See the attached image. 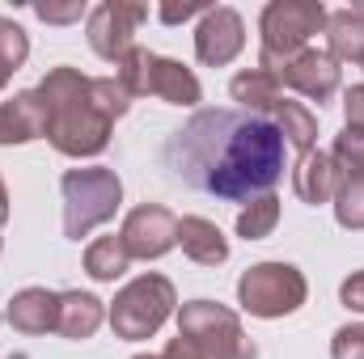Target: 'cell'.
Wrapping results in <instances>:
<instances>
[{
  "instance_id": "1",
  "label": "cell",
  "mask_w": 364,
  "mask_h": 359,
  "mask_svg": "<svg viewBox=\"0 0 364 359\" xmlns=\"http://www.w3.org/2000/svg\"><path fill=\"white\" fill-rule=\"evenodd\" d=\"M166 165L212 199L250 203L284 178V136L246 110H195L170 136Z\"/></svg>"
},
{
  "instance_id": "2",
  "label": "cell",
  "mask_w": 364,
  "mask_h": 359,
  "mask_svg": "<svg viewBox=\"0 0 364 359\" xmlns=\"http://www.w3.org/2000/svg\"><path fill=\"white\" fill-rule=\"evenodd\" d=\"M34 93L47 110V140L55 153L97 157L110 144V123L90 101V77H81L77 68H51Z\"/></svg>"
},
{
  "instance_id": "3",
  "label": "cell",
  "mask_w": 364,
  "mask_h": 359,
  "mask_svg": "<svg viewBox=\"0 0 364 359\" xmlns=\"http://www.w3.org/2000/svg\"><path fill=\"white\" fill-rule=\"evenodd\" d=\"M60 194H64V237L81 241V237H90L97 224L114 220V211L123 203V182L106 165L68 170L60 178Z\"/></svg>"
},
{
  "instance_id": "4",
  "label": "cell",
  "mask_w": 364,
  "mask_h": 359,
  "mask_svg": "<svg viewBox=\"0 0 364 359\" xmlns=\"http://www.w3.org/2000/svg\"><path fill=\"white\" fill-rule=\"evenodd\" d=\"M318 30H326V9L318 0H272L259 17V34H263L259 68L279 72L288 60H296L309 47Z\"/></svg>"
},
{
  "instance_id": "5",
  "label": "cell",
  "mask_w": 364,
  "mask_h": 359,
  "mask_svg": "<svg viewBox=\"0 0 364 359\" xmlns=\"http://www.w3.org/2000/svg\"><path fill=\"white\" fill-rule=\"evenodd\" d=\"M178 338H186L203 359H259V347L246 338L242 317L216 300H191L178 309Z\"/></svg>"
},
{
  "instance_id": "6",
  "label": "cell",
  "mask_w": 364,
  "mask_h": 359,
  "mask_svg": "<svg viewBox=\"0 0 364 359\" xmlns=\"http://www.w3.org/2000/svg\"><path fill=\"white\" fill-rule=\"evenodd\" d=\"M174 304H178L174 283H170L166 275H153V270H149V275L132 279V283L114 296V304H110V330H114L119 338H127V343L153 338V334L170 321Z\"/></svg>"
},
{
  "instance_id": "7",
  "label": "cell",
  "mask_w": 364,
  "mask_h": 359,
  "mask_svg": "<svg viewBox=\"0 0 364 359\" xmlns=\"http://www.w3.org/2000/svg\"><path fill=\"white\" fill-rule=\"evenodd\" d=\"M305 296H309V283L292 263H259L237 279V304L263 321L296 313L305 304Z\"/></svg>"
},
{
  "instance_id": "8",
  "label": "cell",
  "mask_w": 364,
  "mask_h": 359,
  "mask_svg": "<svg viewBox=\"0 0 364 359\" xmlns=\"http://www.w3.org/2000/svg\"><path fill=\"white\" fill-rule=\"evenodd\" d=\"M119 241H123L127 258L157 263L178 245V216L161 203H140L136 211H127V220L119 228Z\"/></svg>"
},
{
  "instance_id": "9",
  "label": "cell",
  "mask_w": 364,
  "mask_h": 359,
  "mask_svg": "<svg viewBox=\"0 0 364 359\" xmlns=\"http://www.w3.org/2000/svg\"><path fill=\"white\" fill-rule=\"evenodd\" d=\"M140 21H149V4H140V0H106V4H97L90 13V47L102 60L119 64L136 47Z\"/></svg>"
},
{
  "instance_id": "10",
  "label": "cell",
  "mask_w": 364,
  "mask_h": 359,
  "mask_svg": "<svg viewBox=\"0 0 364 359\" xmlns=\"http://www.w3.org/2000/svg\"><path fill=\"white\" fill-rule=\"evenodd\" d=\"M246 47V21L237 9L229 4H212L203 17H199V30H195V55L199 64L208 68H225L242 55Z\"/></svg>"
},
{
  "instance_id": "11",
  "label": "cell",
  "mask_w": 364,
  "mask_h": 359,
  "mask_svg": "<svg viewBox=\"0 0 364 359\" xmlns=\"http://www.w3.org/2000/svg\"><path fill=\"white\" fill-rule=\"evenodd\" d=\"M279 85L296 89L309 101H331L339 93V81H343V68L331 60V51H318V47H305L296 60H288L279 72Z\"/></svg>"
},
{
  "instance_id": "12",
  "label": "cell",
  "mask_w": 364,
  "mask_h": 359,
  "mask_svg": "<svg viewBox=\"0 0 364 359\" xmlns=\"http://www.w3.org/2000/svg\"><path fill=\"white\" fill-rule=\"evenodd\" d=\"M4 317H9V326H13L17 334L38 338V334H47V330H55V321H60V292H47V287H21V292L9 300Z\"/></svg>"
},
{
  "instance_id": "13",
  "label": "cell",
  "mask_w": 364,
  "mask_h": 359,
  "mask_svg": "<svg viewBox=\"0 0 364 359\" xmlns=\"http://www.w3.org/2000/svg\"><path fill=\"white\" fill-rule=\"evenodd\" d=\"M47 136V110L38 101V93H17L9 101H0V148H13V144H30Z\"/></svg>"
},
{
  "instance_id": "14",
  "label": "cell",
  "mask_w": 364,
  "mask_h": 359,
  "mask_svg": "<svg viewBox=\"0 0 364 359\" xmlns=\"http://www.w3.org/2000/svg\"><path fill=\"white\" fill-rule=\"evenodd\" d=\"M178 245H182V254H186L191 263H199V267H220V263H229V241H225V233H220L212 220H203V216H182L178 220Z\"/></svg>"
},
{
  "instance_id": "15",
  "label": "cell",
  "mask_w": 364,
  "mask_h": 359,
  "mask_svg": "<svg viewBox=\"0 0 364 359\" xmlns=\"http://www.w3.org/2000/svg\"><path fill=\"white\" fill-rule=\"evenodd\" d=\"M292 190H296L301 203H314V207H318V203H331L335 190H339V174H335L331 153H309V157H301L296 170H292Z\"/></svg>"
},
{
  "instance_id": "16",
  "label": "cell",
  "mask_w": 364,
  "mask_h": 359,
  "mask_svg": "<svg viewBox=\"0 0 364 359\" xmlns=\"http://www.w3.org/2000/svg\"><path fill=\"white\" fill-rule=\"evenodd\" d=\"M326 43L335 64H364V13L356 4L326 13Z\"/></svg>"
},
{
  "instance_id": "17",
  "label": "cell",
  "mask_w": 364,
  "mask_h": 359,
  "mask_svg": "<svg viewBox=\"0 0 364 359\" xmlns=\"http://www.w3.org/2000/svg\"><path fill=\"white\" fill-rule=\"evenodd\" d=\"M106 309L102 300L90 296V292H60V321H55V334L81 343V338H93L97 326H102Z\"/></svg>"
},
{
  "instance_id": "18",
  "label": "cell",
  "mask_w": 364,
  "mask_h": 359,
  "mask_svg": "<svg viewBox=\"0 0 364 359\" xmlns=\"http://www.w3.org/2000/svg\"><path fill=\"white\" fill-rule=\"evenodd\" d=\"M233 101L246 110V114H272L275 106L284 101V85H279V77L267 72V68H250V72H237L233 77Z\"/></svg>"
},
{
  "instance_id": "19",
  "label": "cell",
  "mask_w": 364,
  "mask_h": 359,
  "mask_svg": "<svg viewBox=\"0 0 364 359\" xmlns=\"http://www.w3.org/2000/svg\"><path fill=\"white\" fill-rule=\"evenodd\" d=\"M153 97H161V101H170V106H199V77L178 64V60H166V55H157V64H153V85H149Z\"/></svg>"
},
{
  "instance_id": "20",
  "label": "cell",
  "mask_w": 364,
  "mask_h": 359,
  "mask_svg": "<svg viewBox=\"0 0 364 359\" xmlns=\"http://www.w3.org/2000/svg\"><path fill=\"white\" fill-rule=\"evenodd\" d=\"M272 114H275V131L284 136V144L296 148L301 157H309L314 144H318V118H314V110H305L301 101H288L284 97Z\"/></svg>"
},
{
  "instance_id": "21",
  "label": "cell",
  "mask_w": 364,
  "mask_h": 359,
  "mask_svg": "<svg viewBox=\"0 0 364 359\" xmlns=\"http://www.w3.org/2000/svg\"><path fill=\"white\" fill-rule=\"evenodd\" d=\"M275 224H279V194H275V190L259 194V199H250V203L237 211V237H246V241H263V237H272Z\"/></svg>"
},
{
  "instance_id": "22",
  "label": "cell",
  "mask_w": 364,
  "mask_h": 359,
  "mask_svg": "<svg viewBox=\"0 0 364 359\" xmlns=\"http://www.w3.org/2000/svg\"><path fill=\"white\" fill-rule=\"evenodd\" d=\"M127 267H132V258H127V250H123L119 237H97V241H90V250H85V270H90V279L114 283Z\"/></svg>"
},
{
  "instance_id": "23",
  "label": "cell",
  "mask_w": 364,
  "mask_h": 359,
  "mask_svg": "<svg viewBox=\"0 0 364 359\" xmlns=\"http://www.w3.org/2000/svg\"><path fill=\"white\" fill-rule=\"evenodd\" d=\"M153 64H157V55L149 51V47H132L114 68V81L127 89V97H149V85H153Z\"/></svg>"
},
{
  "instance_id": "24",
  "label": "cell",
  "mask_w": 364,
  "mask_h": 359,
  "mask_svg": "<svg viewBox=\"0 0 364 359\" xmlns=\"http://www.w3.org/2000/svg\"><path fill=\"white\" fill-rule=\"evenodd\" d=\"M331 161H335V174H339V186L343 182H364V131H352L343 127L331 144Z\"/></svg>"
},
{
  "instance_id": "25",
  "label": "cell",
  "mask_w": 364,
  "mask_h": 359,
  "mask_svg": "<svg viewBox=\"0 0 364 359\" xmlns=\"http://www.w3.org/2000/svg\"><path fill=\"white\" fill-rule=\"evenodd\" d=\"M90 101L110 127L132 110V97H127V89H123L114 77H90Z\"/></svg>"
},
{
  "instance_id": "26",
  "label": "cell",
  "mask_w": 364,
  "mask_h": 359,
  "mask_svg": "<svg viewBox=\"0 0 364 359\" xmlns=\"http://www.w3.org/2000/svg\"><path fill=\"white\" fill-rule=\"evenodd\" d=\"M335 220L352 233L364 228V182H343L335 190Z\"/></svg>"
},
{
  "instance_id": "27",
  "label": "cell",
  "mask_w": 364,
  "mask_h": 359,
  "mask_svg": "<svg viewBox=\"0 0 364 359\" xmlns=\"http://www.w3.org/2000/svg\"><path fill=\"white\" fill-rule=\"evenodd\" d=\"M0 60H4L13 72L30 60V38H26V30H21L17 21H9V17H0Z\"/></svg>"
},
{
  "instance_id": "28",
  "label": "cell",
  "mask_w": 364,
  "mask_h": 359,
  "mask_svg": "<svg viewBox=\"0 0 364 359\" xmlns=\"http://www.w3.org/2000/svg\"><path fill=\"white\" fill-rule=\"evenodd\" d=\"M331 359H364V321L339 326L331 338Z\"/></svg>"
},
{
  "instance_id": "29",
  "label": "cell",
  "mask_w": 364,
  "mask_h": 359,
  "mask_svg": "<svg viewBox=\"0 0 364 359\" xmlns=\"http://www.w3.org/2000/svg\"><path fill=\"white\" fill-rule=\"evenodd\" d=\"M343 118L352 131H364V85H352L343 93Z\"/></svg>"
},
{
  "instance_id": "30",
  "label": "cell",
  "mask_w": 364,
  "mask_h": 359,
  "mask_svg": "<svg viewBox=\"0 0 364 359\" xmlns=\"http://www.w3.org/2000/svg\"><path fill=\"white\" fill-rule=\"evenodd\" d=\"M339 300L352 309V313H364V270H352L339 287Z\"/></svg>"
},
{
  "instance_id": "31",
  "label": "cell",
  "mask_w": 364,
  "mask_h": 359,
  "mask_svg": "<svg viewBox=\"0 0 364 359\" xmlns=\"http://www.w3.org/2000/svg\"><path fill=\"white\" fill-rule=\"evenodd\" d=\"M203 13H208V4H195V0L191 4H161L157 9V17L166 26H178V21H191V17H203Z\"/></svg>"
},
{
  "instance_id": "32",
  "label": "cell",
  "mask_w": 364,
  "mask_h": 359,
  "mask_svg": "<svg viewBox=\"0 0 364 359\" xmlns=\"http://www.w3.org/2000/svg\"><path fill=\"white\" fill-rule=\"evenodd\" d=\"M34 13L43 21H77L85 13V4H68V9H51V4H34Z\"/></svg>"
},
{
  "instance_id": "33",
  "label": "cell",
  "mask_w": 364,
  "mask_h": 359,
  "mask_svg": "<svg viewBox=\"0 0 364 359\" xmlns=\"http://www.w3.org/2000/svg\"><path fill=\"white\" fill-rule=\"evenodd\" d=\"M136 359H203V355H199V351H195L186 338H174V343H170L161 355H136Z\"/></svg>"
},
{
  "instance_id": "34",
  "label": "cell",
  "mask_w": 364,
  "mask_h": 359,
  "mask_svg": "<svg viewBox=\"0 0 364 359\" xmlns=\"http://www.w3.org/2000/svg\"><path fill=\"white\" fill-rule=\"evenodd\" d=\"M9 224V190H4V178H0V228Z\"/></svg>"
},
{
  "instance_id": "35",
  "label": "cell",
  "mask_w": 364,
  "mask_h": 359,
  "mask_svg": "<svg viewBox=\"0 0 364 359\" xmlns=\"http://www.w3.org/2000/svg\"><path fill=\"white\" fill-rule=\"evenodd\" d=\"M9 77H13V68H9V64H4V60H0V89H4V85H9Z\"/></svg>"
},
{
  "instance_id": "36",
  "label": "cell",
  "mask_w": 364,
  "mask_h": 359,
  "mask_svg": "<svg viewBox=\"0 0 364 359\" xmlns=\"http://www.w3.org/2000/svg\"><path fill=\"white\" fill-rule=\"evenodd\" d=\"M360 68H364V64H360Z\"/></svg>"
}]
</instances>
